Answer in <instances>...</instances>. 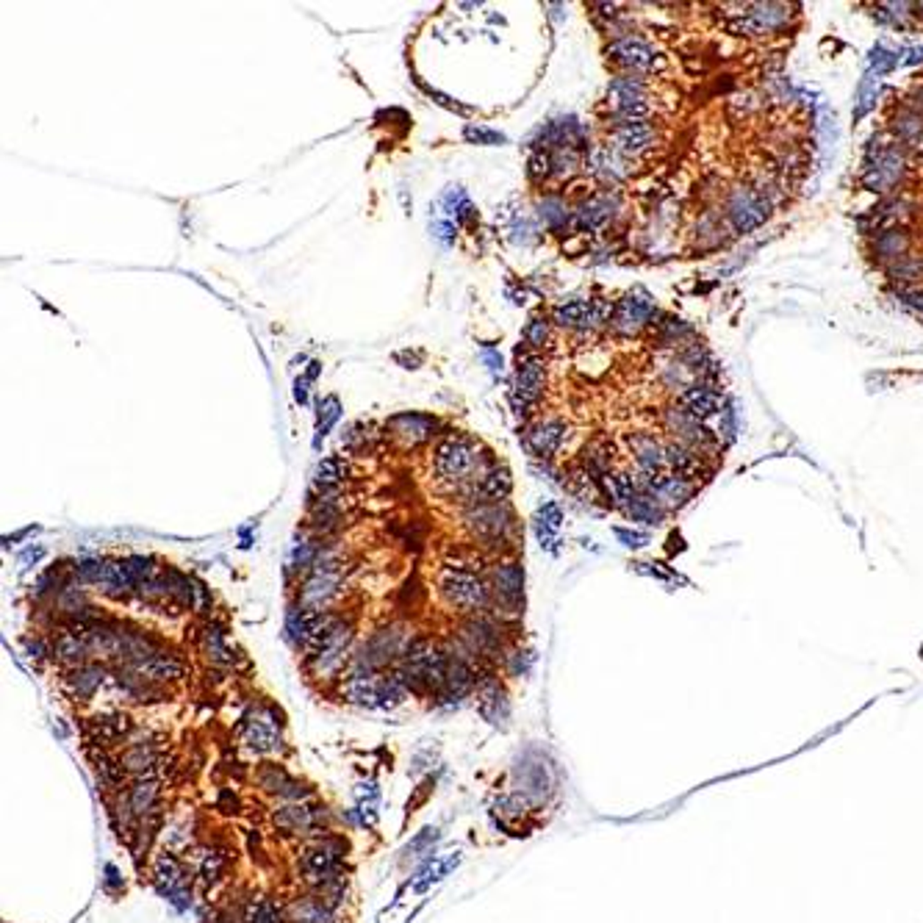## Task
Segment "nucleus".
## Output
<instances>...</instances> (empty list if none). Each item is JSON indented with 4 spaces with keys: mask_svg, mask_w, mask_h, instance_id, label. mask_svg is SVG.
Listing matches in <instances>:
<instances>
[{
    "mask_svg": "<svg viewBox=\"0 0 923 923\" xmlns=\"http://www.w3.org/2000/svg\"><path fill=\"white\" fill-rule=\"evenodd\" d=\"M353 624L338 616H320L305 644L308 669L313 677H333L344 669L353 644Z\"/></svg>",
    "mask_w": 923,
    "mask_h": 923,
    "instance_id": "nucleus-1",
    "label": "nucleus"
},
{
    "mask_svg": "<svg viewBox=\"0 0 923 923\" xmlns=\"http://www.w3.org/2000/svg\"><path fill=\"white\" fill-rule=\"evenodd\" d=\"M432 466H436V474L447 483L472 485L485 472H491L497 464H491V460H485V455H480V444L474 439L464 436V432H449V436L439 441L436 455H432Z\"/></svg>",
    "mask_w": 923,
    "mask_h": 923,
    "instance_id": "nucleus-2",
    "label": "nucleus"
},
{
    "mask_svg": "<svg viewBox=\"0 0 923 923\" xmlns=\"http://www.w3.org/2000/svg\"><path fill=\"white\" fill-rule=\"evenodd\" d=\"M344 857H347V841L338 838V834H320V838H311L303 846L297 857V871L308 885L325 890L341 882Z\"/></svg>",
    "mask_w": 923,
    "mask_h": 923,
    "instance_id": "nucleus-3",
    "label": "nucleus"
},
{
    "mask_svg": "<svg viewBox=\"0 0 923 923\" xmlns=\"http://www.w3.org/2000/svg\"><path fill=\"white\" fill-rule=\"evenodd\" d=\"M907 175V156L899 150V144L882 141V136H871L868 148L862 156V186L874 194H887L896 189Z\"/></svg>",
    "mask_w": 923,
    "mask_h": 923,
    "instance_id": "nucleus-4",
    "label": "nucleus"
},
{
    "mask_svg": "<svg viewBox=\"0 0 923 923\" xmlns=\"http://www.w3.org/2000/svg\"><path fill=\"white\" fill-rule=\"evenodd\" d=\"M546 389V363L538 353L527 347L516 350V378L510 389V408L518 419H530Z\"/></svg>",
    "mask_w": 923,
    "mask_h": 923,
    "instance_id": "nucleus-5",
    "label": "nucleus"
},
{
    "mask_svg": "<svg viewBox=\"0 0 923 923\" xmlns=\"http://www.w3.org/2000/svg\"><path fill=\"white\" fill-rule=\"evenodd\" d=\"M441 596L452 604V608H457L460 613H480L488 608V602H491V591H488V585L480 580L477 574L472 571H460V568H444L441 571Z\"/></svg>",
    "mask_w": 923,
    "mask_h": 923,
    "instance_id": "nucleus-6",
    "label": "nucleus"
},
{
    "mask_svg": "<svg viewBox=\"0 0 923 923\" xmlns=\"http://www.w3.org/2000/svg\"><path fill=\"white\" fill-rule=\"evenodd\" d=\"M727 222L738 230V234H752V230L763 227L771 217V200L763 189L755 186H735L727 194L724 203Z\"/></svg>",
    "mask_w": 923,
    "mask_h": 923,
    "instance_id": "nucleus-7",
    "label": "nucleus"
},
{
    "mask_svg": "<svg viewBox=\"0 0 923 923\" xmlns=\"http://www.w3.org/2000/svg\"><path fill=\"white\" fill-rule=\"evenodd\" d=\"M791 17L793 9L788 4H752L735 20H730V31L735 37H768L782 31Z\"/></svg>",
    "mask_w": 923,
    "mask_h": 923,
    "instance_id": "nucleus-8",
    "label": "nucleus"
},
{
    "mask_svg": "<svg viewBox=\"0 0 923 923\" xmlns=\"http://www.w3.org/2000/svg\"><path fill=\"white\" fill-rule=\"evenodd\" d=\"M608 59L627 70V75H649L662 67L660 50L644 37H616L608 45Z\"/></svg>",
    "mask_w": 923,
    "mask_h": 923,
    "instance_id": "nucleus-9",
    "label": "nucleus"
},
{
    "mask_svg": "<svg viewBox=\"0 0 923 923\" xmlns=\"http://www.w3.org/2000/svg\"><path fill=\"white\" fill-rule=\"evenodd\" d=\"M328 810L322 804H313V801H288L283 807H278L275 816H272V824L280 834H313V838H320V829H322V821H325Z\"/></svg>",
    "mask_w": 923,
    "mask_h": 923,
    "instance_id": "nucleus-10",
    "label": "nucleus"
},
{
    "mask_svg": "<svg viewBox=\"0 0 923 923\" xmlns=\"http://www.w3.org/2000/svg\"><path fill=\"white\" fill-rule=\"evenodd\" d=\"M466 527L488 543H502L508 530L513 527V513L508 502L497 505H469L466 510Z\"/></svg>",
    "mask_w": 923,
    "mask_h": 923,
    "instance_id": "nucleus-11",
    "label": "nucleus"
},
{
    "mask_svg": "<svg viewBox=\"0 0 923 923\" xmlns=\"http://www.w3.org/2000/svg\"><path fill=\"white\" fill-rule=\"evenodd\" d=\"M657 316L660 313L654 308V300L646 292H641V288H636V292H629L624 300L616 303L611 328L621 336H629V333H638L646 325H654Z\"/></svg>",
    "mask_w": 923,
    "mask_h": 923,
    "instance_id": "nucleus-12",
    "label": "nucleus"
},
{
    "mask_svg": "<svg viewBox=\"0 0 923 923\" xmlns=\"http://www.w3.org/2000/svg\"><path fill=\"white\" fill-rule=\"evenodd\" d=\"M153 876H156V885L158 890L164 893V896L175 904L178 910H186L192 904V887H189V874L184 868V862L172 854V851H164L158 854L156 859V868H153Z\"/></svg>",
    "mask_w": 923,
    "mask_h": 923,
    "instance_id": "nucleus-13",
    "label": "nucleus"
},
{
    "mask_svg": "<svg viewBox=\"0 0 923 923\" xmlns=\"http://www.w3.org/2000/svg\"><path fill=\"white\" fill-rule=\"evenodd\" d=\"M566 439H568V427H566V422L550 416V419H538L535 424L527 427V432H525V447L530 449V455H535V457H541V460H550V457H555V455L563 449Z\"/></svg>",
    "mask_w": 923,
    "mask_h": 923,
    "instance_id": "nucleus-14",
    "label": "nucleus"
},
{
    "mask_svg": "<svg viewBox=\"0 0 923 923\" xmlns=\"http://www.w3.org/2000/svg\"><path fill=\"white\" fill-rule=\"evenodd\" d=\"M460 641H464L466 652L480 660V657H494L500 649H502V632L500 627L491 621V619H485V616H474L464 624V629H460Z\"/></svg>",
    "mask_w": 923,
    "mask_h": 923,
    "instance_id": "nucleus-15",
    "label": "nucleus"
},
{
    "mask_svg": "<svg viewBox=\"0 0 923 923\" xmlns=\"http://www.w3.org/2000/svg\"><path fill=\"white\" fill-rule=\"evenodd\" d=\"M494 594L497 602L502 604V611L510 613H522L525 604V568L518 566L516 560H505L497 566L494 571Z\"/></svg>",
    "mask_w": 923,
    "mask_h": 923,
    "instance_id": "nucleus-16",
    "label": "nucleus"
},
{
    "mask_svg": "<svg viewBox=\"0 0 923 923\" xmlns=\"http://www.w3.org/2000/svg\"><path fill=\"white\" fill-rule=\"evenodd\" d=\"M244 743L255 755H272L280 748V724L269 710H255V718H244Z\"/></svg>",
    "mask_w": 923,
    "mask_h": 923,
    "instance_id": "nucleus-17",
    "label": "nucleus"
},
{
    "mask_svg": "<svg viewBox=\"0 0 923 923\" xmlns=\"http://www.w3.org/2000/svg\"><path fill=\"white\" fill-rule=\"evenodd\" d=\"M616 209H619L616 194H611V192L594 194V197L583 200L580 209L574 211V227L580 230V234H596V230H602L616 217Z\"/></svg>",
    "mask_w": 923,
    "mask_h": 923,
    "instance_id": "nucleus-18",
    "label": "nucleus"
},
{
    "mask_svg": "<svg viewBox=\"0 0 923 923\" xmlns=\"http://www.w3.org/2000/svg\"><path fill=\"white\" fill-rule=\"evenodd\" d=\"M513 491V477L505 466H494L491 472H485L480 480L466 485V497L472 505H497L508 502Z\"/></svg>",
    "mask_w": 923,
    "mask_h": 923,
    "instance_id": "nucleus-19",
    "label": "nucleus"
},
{
    "mask_svg": "<svg viewBox=\"0 0 923 923\" xmlns=\"http://www.w3.org/2000/svg\"><path fill=\"white\" fill-rule=\"evenodd\" d=\"M144 685H167V682H175L186 674V662L175 654H156L150 660H141V662H133V666H128Z\"/></svg>",
    "mask_w": 923,
    "mask_h": 923,
    "instance_id": "nucleus-20",
    "label": "nucleus"
},
{
    "mask_svg": "<svg viewBox=\"0 0 923 923\" xmlns=\"http://www.w3.org/2000/svg\"><path fill=\"white\" fill-rule=\"evenodd\" d=\"M679 408L688 416H694L697 422H707L715 414L724 411V399H721V394L710 383H690L679 394Z\"/></svg>",
    "mask_w": 923,
    "mask_h": 923,
    "instance_id": "nucleus-21",
    "label": "nucleus"
},
{
    "mask_svg": "<svg viewBox=\"0 0 923 923\" xmlns=\"http://www.w3.org/2000/svg\"><path fill=\"white\" fill-rule=\"evenodd\" d=\"M666 466L671 474L697 485V480L705 474V455L682 441H671L666 444Z\"/></svg>",
    "mask_w": 923,
    "mask_h": 923,
    "instance_id": "nucleus-22",
    "label": "nucleus"
},
{
    "mask_svg": "<svg viewBox=\"0 0 923 923\" xmlns=\"http://www.w3.org/2000/svg\"><path fill=\"white\" fill-rule=\"evenodd\" d=\"M436 427H439V422L432 416H424V414H397L389 419L391 436H397L399 441H406L411 447L430 441L432 436H436Z\"/></svg>",
    "mask_w": 923,
    "mask_h": 923,
    "instance_id": "nucleus-23",
    "label": "nucleus"
},
{
    "mask_svg": "<svg viewBox=\"0 0 923 923\" xmlns=\"http://www.w3.org/2000/svg\"><path fill=\"white\" fill-rule=\"evenodd\" d=\"M657 139V131L652 123H629V125H613V148L629 158L641 156L644 150L652 148V141Z\"/></svg>",
    "mask_w": 923,
    "mask_h": 923,
    "instance_id": "nucleus-24",
    "label": "nucleus"
},
{
    "mask_svg": "<svg viewBox=\"0 0 923 923\" xmlns=\"http://www.w3.org/2000/svg\"><path fill=\"white\" fill-rule=\"evenodd\" d=\"M258 785H261V791L283 799V801H305L308 799V791L305 785H300L297 780H292L280 765H261V771H258Z\"/></svg>",
    "mask_w": 923,
    "mask_h": 923,
    "instance_id": "nucleus-25",
    "label": "nucleus"
},
{
    "mask_svg": "<svg viewBox=\"0 0 923 923\" xmlns=\"http://www.w3.org/2000/svg\"><path fill=\"white\" fill-rule=\"evenodd\" d=\"M288 923H336L333 907L320 896V893H308V896H297L288 902L286 907Z\"/></svg>",
    "mask_w": 923,
    "mask_h": 923,
    "instance_id": "nucleus-26",
    "label": "nucleus"
},
{
    "mask_svg": "<svg viewBox=\"0 0 923 923\" xmlns=\"http://www.w3.org/2000/svg\"><path fill=\"white\" fill-rule=\"evenodd\" d=\"M632 455H636V466L644 477L660 474L662 466H666V447H662L652 432H638V436L629 439Z\"/></svg>",
    "mask_w": 923,
    "mask_h": 923,
    "instance_id": "nucleus-27",
    "label": "nucleus"
},
{
    "mask_svg": "<svg viewBox=\"0 0 923 923\" xmlns=\"http://www.w3.org/2000/svg\"><path fill=\"white\" fill-rule=\"evenodd\" d=\"M106 679V669L103 666H95V662H83V666L78 669H70L67 679H64V688H67V694L78 702H86V699H92L100 685Z\"/></svg>",
    "mask_w": 923,
    "mask_h": 923,
    "instance_id": "nucleus-28",
    "label": "nucleus"
},
{
    "mask_svg": "<svg viewBox=\"0 0 923 923\" xmlns=\"http://www.w3.org/2000/svg\"><path fill=\"white\" fill-rule=\"evenodd\" d=\"M128 732H131V718L123 713L100 715V718L90 721V740L100 748V752H106V746L120 743Z\"/></svg>",
    "mask_w": 923,
    "mask_h": 923,
    "instance_id": "nucleus-29",
    "label": "nucleus"
},
{
    "mask_svg": "<svg viewBox=\"0 0 923 923\" xmlns=\"http://www.w3.org/2000/svg\"><path fill=\"white\" fill-rule=\"evenodd\" d=\"M624 164H627V158L613 148V144H602V148H594L591 156L585 158V169H591L594 175H599L604 181H621L627 175Z\"/></svg>",
    "mask_w": 923,
    "mask_h": 923,
    "instance_id": "nucleus-30",
    "label": "nucleus"
},
{
    "mask_svg": "<svg viewBox=\"0 0 923 923\" xmlns=\"http://www.w3.org/2000/svg\"><path fill=\"white\" fill-rule=\"evenodd\" d=\"M90 654H92L90 641H86L83 636H78V632H70V629L59 632V638H56V644H53V657L59 660V662H64V666H70V669L83 666V662L90 660Z\"/></svg>",
    "mask_w": 923,
    "mask_h": 923,
    "instance_id": "nucleus-31",
    "label": "nucleus"
},
{
    "mask_svg": "<svg viewBox=\"0 0 923 923\" xmlns=\"http://www.w3.org/2000/svg\"><path fill=\"white\" fill-rule=\"evenodd\" d=\"M200 652L206 654L209 662H214V666H230L234 662V654H230V646L225 641V627L209 621L203 629H200Z\"/></svg>",
    "mask_w": 923,
    "mask_h": 923,
    "instance_id": "nucleus-32",
    "label": "nucleus"
},
{
    "mask_svg": "<svg viewBox=\"0 0 923 923\" xmlns=\"http://www.w3.org/2000/svg\"><path fill=\"white\" fill-rule=\"evenodd\" d=\"M910 244H912V239L904 227H885V230H876V236H874V252L882 258L885 264L907 255Z\"/></svg>",
    "mask_w": 923,
    "mask_h": 923,
    "instance_id": "nucleus-33",
    "label": "nucleus"
},
{
    "mask_svg": "<svg viewBox=\"0 0 923 923\" xmlns=\"http://www.w3.org/2000/svg\"><path fill=\"white\" fill-rule=\"evenodd\" d=\"M103 594H108L111 599H128L131 594L139 591L136 580L131 577L125 560H108L106 563V574H103V583H100Z\"/></svg>",
    "mask_w": 923,
    "mask_h": 923,
    "instance_id": "nucleus-34",
    "label": "nucleus"
},
{
    "mask_svg": "<svg viewBox=\"0 0 923 923\" xmlns=\"http://www.w3.org/2000/svg\"><path fill=\"white\" fill-rule=\"evenodd\" d=\"M608 95L613 98L616 108L646 103V83L641 75H616L608 86Z\"/></svg>",
    "mask_w": 923,
    "mask_h": 923,
    "instance_id": "nucleus-35",
    "label": "nucleus"
},
{
    "mask_svg": "<svg viewBox=\"0 0 923 923\" xmlns=\"http://www.w3.org/2000/svg\"><path fill=\"white\" fill-rule=\"evenodd\" d=\"M624 513L632 518V522H638V525H646V527H660L662 522H666V516H669V508L666 505H660L652 494H638L636 500H632Z\"/></svg>",
    "mask_w": 923,
    "mask_h": 923,
    "instance_id": "nucleus-36",
    "label": "nucleus"
},
{
    "mask_svg": "<svg viewBox=\"0 0 923 923\" xmlns=\"http://www.w3.org/2000/svg\"><path fill=\"white\" fill-rule=\"evenodd\" d=\"M120 763H123L125 773H133V776H139V780H144V776L156 771L158 755H156V748L150 743H131L123 752Z\"/></svg>",
    "mask_w": 923,
    "mask_h": 923,
    "instance_id": "nucleus-37",
    "label": "nucleus"
},
{
    "mask_svg": "<svg viewBox=\"0 0 923 923\" xmlns=\"http://www.w3.org/2000/svg\"><path fill=\"white\" fill-rule=\"evenodd\" d=\"M457 865H460V854L455 851V854H449L447 859H430L427 865H424V868L416 874V879H414V893H424L427 887H432V885H436V882H441L452 868H457Z\"/></svg>",
    "mask_w": 923,
    "mask_h": 923,
    "instance_id": "nucleus-38",
    "label": "nucleus"
},
{
    "mask_svg": "<svg viewBox=\"0 0 923 923\" xmlns=\"http://www.w3.org/2000/svg\"><path fill=\"white\" fill-rule=\"evenodd\" d=\"M350 474V466L344 464V457L338 455H330L325 460H320V466H316L313 472V483L322 488V491H328V488H341L344 480H347Z\"/></svg>",
    "mask_w": 923,
    "mask_h": 923,
    "instance_id": "nucleus-39",
    "label": "nucleus"
},
{
    "mask_svg": "<svg viewBox=\"0 0 923 923\" xmlns=\"http://www.w3.org/2000/svg\"><path fill=\"white\" fill-rule=\"evenodd\" d=\"M588 313H591V300H568L563 305H555L552 320L560 328H588Z\"/></svg>",
    "mask_w": 923,
    "mask_h": 923,
    "instance_id": "nucleus-40",
    "label": "nucleus"
},
{
    "mask_svg": "<svg viewBox=\"0 0 923 923\" xmlns=\"http://www.w3.org/2000/svg\"><path fill=\"white\" fill-rule=\"evenodd\" d=\"M887 275L896 280L899 286H918V280L923 278V258L920 255H902L896 261L887 264Z\"/></svg>",
    "mask_w": 923,
    "mask_h": 923,
    "instance_id": "nucleus-41",
    "label": "nucleus"
},
{
    "mask_svg": "<svg viewBox=\"0 0 923 923\" xmlns=\"http://www.w3.org/2000/svg\"><path fill=\"white\" fill-rule=\"evenodd\" d=\"M480 713L485 721H491V724H500V718H508V702L497 682H488L480 688Z\"/></svg>",
    "mask_w": 923,
    "mask_h": 923,
    "instance_id": "nucleus-42",
    "label": "nucleus"
},
{
    "mask_svg": "<svg viewBox=\"0 0 923 923\" xmlns=\"http://www.w3.org/2000/svg\"><path fill=\"white\" fill-rule=\"evenodd\" d=\"M242 923H288L286 910H280L272 899H252L242 915Z\"/></svg>",
    "mask_w": 923,
    "mask_h": 923,
    "instance_id": "nucleus-43",
    "label": "nucleus"
},
{
    "mask_svg": "<svg viewBox=\"0 0 923 923\" xmlns=\"http://www.w3.org/2000/svg\"><path fill=\"white\" fill-rule=\"evenodd\" d=\"M876 98H879V78L876 75H865L857 86V100H854V123H859L862 117L876 108Z\"/></svg>",
    "mask_w": 923,
    "mask_h": 923,
    "instance_id": "nucleus-44",
    "label": "nucleus"
},
{
    "mask_svg": "<svg viewBox=\"0 0 923 923\" xmlns=\"http://www.w3.org/2000/svg\"><path fill=\"white\" fill-rule=\"evenodd\" d=\"M560 508L555 505V502H550V505H543L541 510H538V516H535V533H538V538H541V546H552L555 543V533H558V527H560Z\"/></svg>",
    "mask_w": 923,
    "mask_h": 923,
    "instance_id": "nucleus-45",
    "label": "nucleus"
},
{
    "mask_svg": "<svg viewBox=\"0 0 923 923\" xmlns=\"http://www.w3.org/2000/svg\"><path fill=\"white\" fill-rule=\"evenodd\" d=\"M893 300H896V305L904 313L923 320V286H896L893 288Z\"/></svg>",
    "mask_w": 923,
    "mask_h": 923,
    "instance_id": "nucleus-46",
    "label": "nucleus"
},
{
    "mask_svg": "<svg viewBox=\"0 0 923 923\" xmlns=\"http://www.w3.org/2000/svg\"><path fill=\"white\" fill-rule=\"evenodd\" d=\"M899 64H902L899 53L887 50L885 45H876V47H871V53H868V73H871V75H876V78H882V75L893 73V70H896Z\"/></svg>",
    "mask_w": 923,
    "mask_h": 923,
    "instance_id": "nucleus-47",
    "label": "nucleus"
},
{
    "mask_svg": "<svg viewBox=\"0 0 923 923\" xmlns=\"http://www.w3.org/2000/svg\"><path fill=\"white\" fill-rule=\"evenodd\" d=\"M538 214H541V219L550 227H563L568 222V209H566V203L558 194L543 197L541 203H538Z\"/></svg>",
    "mask_w": 923,
    "mask_h": 923,
    "instance_id": "nucleus-48",
    "label": "nucleus"
},
{
    "mask_svg": "<svg viewBox=\"0 0 923 923\" xmlns=\"http://www.w3.org/2000/svg\"><path fill=\"white\" fill-rule=\"evenodd\" d=\"M106 563L108 560H98V558H83L73 566V577L83 585H100L103 574H106Z\"/></svg>",
    "mask_w": 923,
    "mask_h": 923,
    "instance_id": "nucleus-49",
    "label": "nucleus"
},
{
    "mask_svg": "<svg viewBox=\"0 0 923 923\" xmlns=\"http://www.w3.org/2000/svg\"><path fill=\"white\" fill-rule=\"evenodd\" d=\"M225 865H227V857L222 851H211L203 857V862H200V882H203L206 887L217 885L225 874Z\"/></svg>",
    "mask_w": 923,
    "mask_h": 923,
    "instance_id": "nucleus-50",
    "label": "nucleus"
},
{
    "mask_svg": "<svg viewBox=\"0 0 923 923\" xmlns=\"http://www.w3.org/2000/svg\"><path fill=\"white\" fill-rule=\"evenodd\" d=\"M522 338H525L527 350H541L543 344H546V338H550V322H546L543 316H533V320L527 322V328H525V333H522Z\"/></svg>",
    "mask_w": 923,
    "mask_h": 923,
    "instance_id": "nucleus-51",
    "label": "nucleus"
},
{
    "mask_svg": "<svg viewBox=\"0 0 923 923\" xmlns=\"http://www.w3.org/2000/svg\"><path fill=\"white\" fill-rule=\"evenodd\" d=\"M125 566H128L131 577L136 580V585L153 580V577L158 574L156 560H153V558H144V555H131V558H125Z\"/></svg>",
    "mask_w": 923,
    "mask_h": 923,
    "instance_id": "nucleus-52",
    "label": "nucleus"
},
{
    "mask_svg": "<svg viewBox=\"0 0 923 923\" xmlns=\"http://www.w3.org/2000/svg\"><path fill=\"white\" fill-rule=\"evenodd\" d=\"M436 841H439V829L436 826L422 829L416 838L406 846V857H424V854H430V849L436 846Z\"/></svg>",
    "mask_w": 923,
    "mask_h": 923,
    "instance_id": "nucleus-53",
    "label": "nucleus"
},
{
    "mask_svg": "<svg viewBox=\"0 0 923 923\" xmlns=\"http://www.w3.org/2000/svg\"><path fill=\"white\" fill-rule=\"evenodd\" d=\"M530 178L533 181H543L552 175V153L550 150H535L530 156Z\"/></svg>",
    "mask_w": 923,
    "mask_h": 923,
    "instance_id": "nucleus-54",
    "label": "nucleus"
},
{
    "mask_svg": "<svg viewBox=\"0 0 923 923\" xmlns=\"http://www.w3.org/2000/svg\"><path fill=\"white\" fill-rule=\"evenodd\" d=\"M718 436L724 439L727 444L735 441L738 436V411L732 402H724V411H721V427H718Z\"/></svg>",
    "mask_w": 923,
    "mask_h": 923,
    "instance_id": "nucleus-55",
    "label": "nucleus"
},
{
    "mask_svg": "<svg viewBox=\"0 0 923 923\" xmlns=\"http://www.w3.org/2000/svg\"><path fill=\"white\" fill-rule=\"evenodd\" d=\"M466 139H469V141H477V144H500V141H505L502 133L488 131V128H483V125H469V128H466Z\"/></svg>",
    "mask_w": 923,
    "mask_h": 923,
    "instance_id": "nucleus-56",
    "label": "nucleus"
},
{
    "mask_svg": "<svg viewBox=\"0 0 923 923\" xmlns=\"http://www.w3.org/2000/svg\"><path fill=\"white\" fill-rule=\"evenodd\" d=\"M616 538L627 546V550H641V546H646L652 538L646 533H636V530H624V527H616Z\"/></svg>",
    "mask_w": 923,
    "mask_h": 923,
    "instance_id": "nucleus-57",
    "label": "nucleus"
},
{
    "mask_svg": "<svg viewBox=\"0 0 923 923\" xmlns=\"http://www.w3.org/2000/svg\"><path fill=\"white\" fill-rule=\"evenodd\" d=\"M320 411H322V414H320V436H325V432L330 430V424L338 419V402H336L333 397H328L325 406H322Z\"/></svg>",
    "mask_w": 923,
    "mask_h": 923,
    "instance_id": "nucleus-58",
    "label": "nucleus"
},
{
    "mask_svg": "<svg viewBox=\"0 0 923 923\" xmlns=\"http://www.w3.org/2000/svg\"><path fill=\"white\" fill-rule=\"evenodd\" d=\"M920 62H923V45H920V47H910V50H904V59H902V64L912 67V64H920Z\"/></svg>",
    "mask_w": 923,
    "mask_h": 923,
    "instance_id": "nucleus-59",
    "label": "nucleus"
},
{
    "mask_svg": "<svg viewBox=\"0 0 923 923\" xmlns=\"http://www.w3.org/2000/svg\"><path fill=\"white\" fill-rule=\"evenodd\" d=\"M483 361L488 363V369H491L494 374H500V372H502V358H500L494 350H485V353H483Z\"/></svg>",
    "mask_w": 923,
    "mask_h": 923,
    "instance_id": "nucleus-60",
    "label": "nucleus"
},
{
    "mask_svg": "<svg viewBox=\"0 0 923 923\" xmlns=\"http://www.w3.org/2000/svg\"><path fill=\"white\" fill-rule=\"evenodd\" d=\"M295 397H297L300 402H308V389H305V380H297V383H295Z\"/></svg>",
    "mask_w": 923,
    "mask_h": 923,
    "instance_id": "nucleus-61",
    "label": "nucleus"
},
{
    "mask_svg": "<svg viewBox=\"0 0 923 923\" xmlns=\"http://www.w3.org/2000/svg\"><path fill=\"white\" fill-rule=\"evenodd\" d=\"M920 660H923V646H920Z\"/></svg>",
    "mask_w": 923,
    "mask_h": 923,
    "instance_id": "nucleus-62",
    "label": "nucleus"
}]
</instances>
